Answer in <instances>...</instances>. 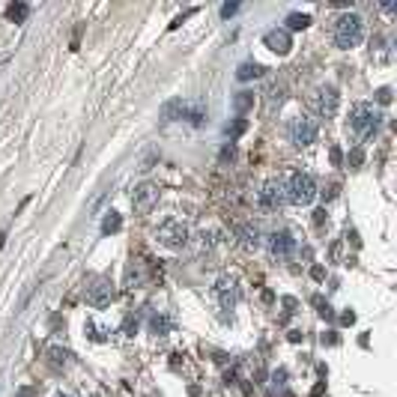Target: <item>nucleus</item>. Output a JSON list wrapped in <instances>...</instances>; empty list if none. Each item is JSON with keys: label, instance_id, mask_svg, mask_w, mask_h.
<instances>
[{"label": "nucleus", "instance_id": "obj_16", "mask_svg": "<svg viewBox=\"0 0 397 397\" xmlns=\"http://www.w3.org/2000/svg\"><path fill=\"white\" fill-rule=\"evenodd\" d=\"M48 358H51V368H66L69 358H72V353H69V349H60V346H51Z\"/></svg>", "mask_w": 397, "mask_h": 397}, {"label": "nucleus", "instance_id": "obj_27", "mask_svg": "<svg viewBox=\"0 0 397 397\" xmlns=\"http://www.w3.org/2000/svg\"><path fill=\"white\" fill-rule=\"evenodd\" d=\"M18 397H33V389H21V391H18Z\"/></svg>", "mask_w": 397, "mask_h": 397}, {"label": "nucleus", "instance_id": "obj_21", "mask_svg": "<svg viewBox=\"0 0 397 397\" xmlns=\"http://www.w3.org/2000/svg\"><path fill=\"white\" fill-rule=\"evenodd\" d=\"M27 13H30V9H27V6H21V4H18V6H9V18H13V21H25Z\"/></svg>", "mask_w": 397, "mask_h": 397}, {"label": "nucleus", "instance_id": "obj_7", "mask_svg": "<svg viewBox=\"0 0 397 397\" xmlns=\"http://www.w3.org/2000/svg\"><path fill=\"white\" fill-rule=\"evenodd\" d=\"M156 239L165 245V248H185L189 245V227L182 224V221H168V224H161Z\"/></svg>", "mask_w": 397, "mask_h": 397}, {"label": "nucleus", "instance_id": "obj_9", "mask_svg": "<svg viewBox=\"0 0 397 397\" xmlns=\"http://www.w3.org/2000/svg\"><path fill=\"white\" fill-rule=\"evenodd\" d=\"M156 203H159V185L141 182V185H137V189L132 191V209H135L137 215H147Z\"/></svg>", "mask_w": 397, "mask_h": 397}, {"label": "nucleus", "instance_id": "obj_17", "mask_svg": "<svg viewBox=\"0 0 397 397\" xmlns=\"http://www.w3.org/2000/svg\"><path fill=\"white\" fill-rule=\"evenodd\" d=\"M251 108H254V93H239V96L233 99V111H236V114H245Z\"/></svg>", "mask_w": 397, "mask_h": 397}, {"label": "nucleus", "instance_id": "obj_10", "mask_svg": "<svg viewBox=\"0 0 397 397\" xmlns=\"http://www.w3.org/2000/svg\"><path fill=\"white\" fill-rule=\"evenodd\" d=\"M260 203L266 206V209H281L284 203H287V191H284V182L281 180H269L263 185V191H260Z\"/></svg>", "mask_w": 397, "mask_h": 397}, {"label": "nucleus", "instance_id": "obj_2", "mask_svg": "<svg viewBox=\"0 0 397 397\" xmlns=\"http://www.w3.org/2000/svg\"><path fill=\"white\" fill-rule=\"evenodd\" d=\"M361 36H365V21H361L356 13H344L341 18L335 21V42L337 48H356V45L361 42Z\"/></svg>", "mask_w": 397, "mask_h": 397}, {"label": "nucleus", "instance_id": "obj_28", "mask_svg": "<svg viewBox=\"0 0 397 397\" xmlns=\"http://www.w3.org/2000/svg\"><path fill=\"white\" fill-rule=\"evenodd\" d=\"M4 245H6V233H0V248H4Z\"/></svg>", "mask_w": 397, "mask_h": 397}, {"label": "nucleus", "instance_id": "obj_4", "mask_svg": "<svg viewBox=\"0 0 397 397\" xmlns=\"http://www.w3.org/2000/svg\"><path fill=\"white\" fill-rule=\"evenodd\" d=\"M203 102H185V99H173L161 108L165 120H189V123H203Z\"/></svg>", "mask_w": 397, "mask_h": 397}, {"label": "nucleus", "instance_id": "obj_5", "mask_svg": "<svg viewBox=\"0 0 397 397\" xmlns=\"http://www.w3.org/2000/svg\"><path fill=\"white\" fill-rule=\"evenodd\" d=\"M84 296L93 308H105V305H111L114 302V284H111V278H105V275H93L87 287H84Z\"/></svg>", "mask_w": 397, "mask_h": 397}, {"label": "nucleus", "instance_id": "obj_29", "mask_svg": "<svg viewBox=\"0 0 397 397\" xmlns=\"http://www.w3.org/2000/svg\"><path fill=\"white\" fill-rule=\"evenodd\" d=\"M57 397H69V394H57Z\"/></svg>", "mask_w": 397, "mask_h": 397}, {"label": "nucleus", "instance_id": "obj_19", "mask_svg": "<svg viewBox=\"0 0 397 397\" xmlns=\"http://www.w3.org/2000/svg\"><path fill=\"white\" fill-rule=\"evenodd\" d=\"M287 25H290V30H305L308 25H311V15H302V13H293L287 18Z\"/></svg>", "mask_w": 397, "mask_h": 397}, {"label": "nucleus", "instance_id": "obj_6", "mask_svg": "<svg viewBox=\"0 0 397 397\" xmlns=\"http://www.w3.org/2000/svg\"><path fill=\"white\" fill-rule=\"evenodd\" d=\"M337 102H341V96H337V90L332 84H320L317 90L311 93V108L317 111L320 116H325V120L337 114Z\"/></svg>", "mask_w": 397, "mask_h": 397}, {"label": "nucleus", "instance_id": "obj_23", "mask_svg": "<svg viewBox=\"0 0 397 397\" xmlns=\"http://www.w3.org/2000/svg\"><path fill=\"white\" fill-rule=\"evenodd\" d=\"M227 132H230V137H236V135H242L245 132V120H239L236 126H233V128H227Z\"/></svg>", "mask_w": 397, "mask_h": 397}, {"label": "nucleus", "instance_id": "obj_13", "mask_svg": "<svg viewBox=\"0 0 397 397\" xmlns=\"http://www.w3.org/2000/svg\"><path fill=\"white\" fill-rule=\"evenodd\" d=\"M215 293L221 299V308L233 311V305H236V281H233V278H221L218 287H215Z\"/></svg>", "mask_w": 397, "mask_h": 397}, {"label": "nucleus", "instance_id": "obj_24", "mask_svg": "<svg viewBox=\"0 0 397 397\" xmlns=\"http://www.w3.org/2000/svg\"><path fill=\"white\" fill-rule=\"evenodd\" d=\"M361 159H365V156H361V149H353V156H349V161H353V165H361Z\"/></svg>", "mask_w": 397, "mask_h": 397}, {"label": "nucleus", "instance_id": "obj_14", "mask_svg": "<svg viewBox=\"0 0 397 397\" xmlns=\"http://www.w3.org/2000/svg\"><path fill=\"white\" fill-rule=\"evenodd\" d=\"M147 281V269H144V260H132L128 263V272H126V287H141Z\"/></svg>", "mask_w": 397, "mask_h": 397}, {"label": "nucleus", "instance_id": "obj_1", "mask_svg": "<svg viewBox=\"0 0 397 397\" xmlns=\"http://www.w3.org/2000/svg\"><path fill=\"white\" fill-rule=\"evenodd\" d=\"M379 123H382V114L373 108V105H368V102L356 105V108L349 111V128H353L356 137H361V141H368V137L377 135Z\"/></svg>", "mask_w": 397, "mask_h": 397}, {"label": "nucleus", "instance_id": "obj_12", "mask_svg": "<svg viewBox=\"0 0 397 397\" xmlns=\"http://www.w3.org/2000/svg\"><path fill=\"white\" fill-rule=\"evenodd\" d=\"M263 42H266V48L275 51V54H287L290 48H293V42H290V33L287 30H269L263 36Z\"/></svg>", "mask_w": 397, "mask_h": 397}, {"label": "nucleus", "instance_id": "obj_11", "mask_svg": "<svg viewBox=\"0 0 397 397\" xmlns=\"http://www.w3.org/2000/svg\"><path fill=\"white\" fill-rule=\"evenodd\" d=\"M293 248H296V239L290 230H275L269 236V251H272L275 260H287V257L293 254Z\"/></svg>", "mask_w": 397, "mask_h": 397}, {"label": "nucleus", "instance_id": "obj_15", "mask_svg": "<svg viewBox=\"0 0 397 397\" xmlns=\"http://www.w3.org/2000/svg\"><path fill=\"white\" fill-rule=\"evenodd\" d=\"M257 75H263V66L260 63H242L239 69H236V78L239 81H251V78H257Z\"/></svg>", "mask_w": 397, "mask_h": 397}, {"label": "nucleus", "instance_id": "obj_22", "mask_svg": "<svg viewBox=\"0 0 397 397\" xmlns=\"http://www.w3.org/2000/svg\"><path fill=\"white\" fill-rule=\"evenodd\" d=\"M377 102H379V105H389V102H391V90H389V87L377 90Z\"/></svg>", "mask_w": 397, "mask_h": 397}, {"label": "nucleus", "instance_id": "obj_25", "mask_svg": "<svg viewBox=\"0 0 397 397\" xmlns=\"http://www.w3.org/2000/svg\"><path fill=\"white\" fill-rule=\"evenodd\" d=\"M314 221H317V224H323V221H325V209H317V213H314Z\"/></svg>", "mask_w": 397, "mask_h": 397}, {"label": "nucleus", "instance_id": "obj_8", "mask_svg": "<svg viewBox=\"0 0 397 397\" xmlns=\"http://www.w3.org/2000/svg\"><path fill=\"white\" fill-rule=\"evenodd\" d=\"M290 141L296 147H311L317 141V123L308 120V116H296V120L290 123Z\"/></svg>", "mask_w": 397, "mask_h": 397}, {"label": "nucleus", "instance_id": "obj_18", "mask_svg": "<svg viewBox=\"0 0 397 397\" xmlns=\"http://www.w3.org/2000/svg\"><path fill=\"white\" fill-rule=\"evenodd\" d=\"M123 227V218L116 213H105V221H102V233H116Z\"/></svg>", "mask_w": 397, "mask_h": 397}, {"label": "nucleus", "instance_id": "obj_26", "mask_svg": "<svg viewBox=\"0 0 397 397\" xmlns=\"http://www.w3.org/2000/svg\"><path fill=\"white\" fill-rule=\"evenodd\" d=\"M353 320H356V314H353V311H349V314H344V317H341V323H346V325L353 323Z\"/></svg>", "mask_w": 397, "mask_h": 397}, {"label": "nucleus", "instance_id": "obj_3", "mask_svg": "<svg viewBox=\"0 0 397 397\" xmlns=\"http://www.w3.org/2000/svg\"><path fill=\"white\" fill-rule=\"evenodd\" d=\"M284 191H287V201L296 203V206H308L314 203V197H317V185H314V180L308 177V173L302 170H293L284 182Z\"/></svg>", "mask_w": 397, "mask_h": 397}, {"label": "nucleus", "instance_id": "obj_20", "mask_svg": "<svg viewBox=\"0 0 397 397\" xmlns=\"http://www.w3.org/2000/svg\"><path fill=\"white\" fill-rule=\"evenodd\" d=\"M168 329H170V323L165 317H153V320H149V332H153V335H165Z\"/></svg>", "mask_w": 397, "mask_h": 397}]
</instances>
